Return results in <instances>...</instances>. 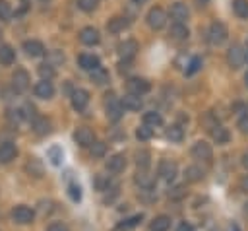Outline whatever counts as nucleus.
<instances>
[{
  "label": "nucleus",
  "mask_w": 248,
  "mask_h": 231,
  "mask_svg": "<svg viewBox=\"0 0 248 231\" xmlns=\"http://www.w3.org/2000/svg\"><path fill=\"white\" fill-rule=\"evenodd\" d=\"M227 25L223 23V21H213L211 25H209V29H207V41L211 43V45H221V43H225V39H227Z\"/></svg>",
  "instance_id": "1"
},
{
  "label": "nucleus",
  "mask_w": 248,
  "mask_h": 231,
  "mask_svg": "<svg viewBox=\"0 0 248 231\" xmlns=\"http://www.w3.org/2000/svg\"><path fill=\"white\" fill-rule=\"evenodd\" d=\"M244 62H246V50H244L240 45H232V47L227 50V64H229L232 70H238Z\"/></svg>",
  "instance_id": "2"
},
{
  "label": "nucleus",
  "mask_w": 248,
  "mask_h": 231,
  "mask_svg": "<svg viewBox=\"0 0 248 231\" xmlns=\"http://www.w3.org/2000/svg\"><path fill=\"white\" fill-rule=\"evenodd\" d=\"M157 175L165 182H172L176 179V175H178V165L174 161H170V159H163L159 163V167H157Z\"/></svg>",
  "instance_id": "3"
},
{
  "label": "nucleus",
  "mask_w": 248,
  "mask_h": 231,
  "mask_svg": "<svg viewBox=\"0 0 248 231\" xmlns=\"http://www.w3.org/2000/svg\"><path fill=\"white\" fill-rule=\"evenodd\" d=\"M33 217H35V212H33L29 206L19 204V206H16V208L12 210V219H14L16 223H19V225H27V223H31Z\"/></svg>",
  "instance_id": "4"
},
{
  "label": "nucleus",
  "mask_w": 248,
  "mask_h": 231,
  "mask_svg": "<svg viewBox=\"0 0 248 231\" xmlns=\"http://www.w3.org/2000/svg\"><path fill=\"white\" fill-rule=\"evenodd\" d=\"M126 87H128V93L138 95V97L145 95V93L151 89L149 82H147V80H143V78H130V80L126 82Z\"/></svg>",
  "instance_id": "5"
},
{
  "label": "nucleus",
  "mask_w": 248,
  "mask_h": 231,
  "mask_svg": "<svg viewBox=\"0 0 248 231\" xmlns=\"http://www.w3.org/2000/svg\"><path fill=\"white\" fill-rule=\"evenodd\" d=\"M107 97H108V99H107V116H108V120L116 122V120L122 116L124 107H122V103H120L118 99H114V95H112V93H108Z\"/></svg>",
  "instance_id": "6"
},
{
  "label": "nucleus",
  "mask_w": 248,
  "mask_h": 231,
  "mask_svg": "<svg viewBox=\"0 0 248 231\" xmlns=\"http://www.w3.org/2000/svg\"><path fill=\"white\" fill-rule=\"evenodd\" d=\"M190 153H192V157H194V159H202V161H209V159H211V155H213V149H211V146H209L207 142H203V140H200V142H196V144L192 146V149H190Z\"/></svg>",
  "instance_id": "7"
},
{
  "label": "nucleus",
  "mask_w": 248,
  "mask_h": 231,
  "mask_svg": "<svg viewBox=\"0 0 248 231\" xmlns=\"http://www.w3.org/2000/svg\"><path fill=\"white\" fill-rule=\"evenodd\" d=\"M147 23L151 29H163L167 23V14L161 8H151L147 12Z\"/></svg>",
  "instance_id": "8"
},
{
  "label": "nucleus",
  "mask_w": 248,
  "mask_h": 231,
  "mask_svg": "<svg viewBox=\"0 0 248 231\" xmlns=\"http://www.w3.org/2000/svg\"><path fill=\"white\" fill-rule=\"evenodd\" d=\"M29 74H27V70H23V68H16V72L12 74V85H14V89L16 91H25L27 87H29Z\"/></svg>",
  "instance_id": "9"
},
{
  "label": "nucleus",
  "mask_w": 248,
  "mask_h": 231,
  "mask_svg": "<svg viewBox=\"0 0 248 231\" xmlns=\"http://www.w3.org/2000/svg\"><path fill=\"white\" fill-rule=\"evenodd\" d=\"M74 140H76L78 146H81V148H89V146L95 142V134H93L91 128L81 126V128H78V130L74 132Z\"/></svg>",
  "instance_id": "10"
},
{
  "label": "nucleus",
  "mask_w": 248,
  "mask_h": 231,
  "mask_svg": "<svg viewBox=\"0 0 248 231\" xmlns=\"http://www.w3.org/2000/svg\"><path fill=\"white\" fill-rule=\"evenodd\" d=\"M136 52H138V43L134 39H126L118 45V56L122 60H132L136 56Z\"/></svg>",
  "instance_id": "11"
},
{
  "label": "nucleus",
  "mask_w": 248,
  "mask_h": 231,
  "mask_svg": "<svg viewBox=\"0 0 248 231\" xmlns=\"http://www.w3.org/2000/svg\"><path fill=\"white\" fill-rule=\"evenodd\" d=\"M72 107L76 109V111H83L85 107H87V103H89V93L85 91V89H74L72 91Z\"/></svg>",
  "instance_id": "12"
},
{
  "label": "nucleus",
  "mask_w": 248,
  "mask_h": 231,
  "mask_svg": "<svg viewBox=\"0 0 248 231\" xmlns=\"http://www.w3.org/2000/svg\"><path fill=\"white\" fill-rule=\"evenodd\" d=\"M33 91H35V95L39 99H50L54 95V85L50 83V80H41V82L35 83V89Z\"/></svg>",
  "instance_id": "13"
},
{
  "label": "nucleus",
  "mask_w": 248,
  "mask_h": 231,
  "mask_svg": "<svg viewBox=\"0 0 248 231\" xmlns=\"http://www.w3.org/2000/svg\"><path fill=\"white\" fill-rule=\"evenodd\" d=\"M23 50L27 56L31 58H37V56H43L45 54V45L41 41H35V39H29L23 43Z\"/></svg>",
  "instance_id": "14"
},
{
  "label": "nucleus",
  "mask_w": 248,
  "mask_h": 231,
  "mask_svg": "<svg viewBox=\"0 0 248 231\" xmlns=\"http://www.w3.org/2000/svg\"><path fill=\"white\" fill-rule=\"evenodd\" d=\"M124 167H126V157H124V153H114V155H110L108 159H107V169L110 171V173H122L124 171Z\"/></svg>",
  "instance_id": "15"
},
{
  "label": "nucleus",
  "mask_w": 248,
  "mask_h": 231,
  "mask_svg": "<svg viewBox=\"0 0 248 231\" xmlns=\"http://www.w3.org/2000/svg\"><path fill=\"white\" fill-rule=\"evenodd\" d=\"M16 155H17V148L12 142L0 144V163H10L12 159H16Z\"/></svg>",
  "instance_id": "16"
},
{
  "label": "nucleus",
  "mask_w": 248,
  "mask_h": 231,
  "mask_svg": "<svg viewBox=\"0 0 248 231\" xmlns=\"http://www.w3.org/2000/svg\"><path fill=\"white\" fill-rule=\"evenodd\" d=\"M170 17H172L176 23H184V21L188 19V8H186V4L174 2V4L170 6Z\"/></svg>",
  "instance_id": "17"
},
{
  "label": "nucleus",
  "mask_w": 248,
  "mask_h": 231,
  "mask_svg": "<svg viewBox=\"0 0 248 231\" xmlns=\"http://www.w3.org/2000/svg\"><path fill=\"white\" fill-rule=\"evenodd\" d=\"M128 25H130V19H128V17L114 16V17H110V19H108L107 29H108V33H120V31H124Z\"/></svg>",
  "instance_id": "18"
},
{
  "label": "nucleus",
  "mask_w": 248,
  "mask_h": 231,
  "mask_svg": "<svg viewBox=\"0 0 248 231\" xmlns=\"http://www.w3.org/2000/svg\"><path fill=\"white\" fill-rule=\"evenodd\" d=\"M99 31L95 29V27H83L81 31H79V41L83 43V45H97L99 43Z\"/></svg>",
  "instance_id": "19"
},
{
  "label": "nucleus",
  "mask_w": 248,
  "mask_h": 231,
  "mask_svg": "<svg viewBox=\"0 0 248 231\" xmlns=\"http://www.w3.org/2000/svg\"><path fill=\"white\" fill-rule=\"evenodd\" d=\"M78 64H79V68L89 70V72H93L95 68L101 66V62H99V58L95 54H79L78 56Z\"/></svg>",
  "instance_id": "20"
},
{
  "label": "nucleus",
  "mask_w": 248,
  "mask_h": 231,
  "mask_svg": "<svg viewBox=\"0 0 248 231\" xmlns=\"http://www.w3.org/2000/svg\"><path fill=\"white\" fill-rule=\"evenodd\" d=\"M203 177H205V171H203L200 165H190V167L184 169V179H186V182H200Z\"/></svg>",
  "instance_id": "21"
},
{
  "label": "nucleus",
  "mask_w": 248,
  "mask_h": 231,
  "mask_svg": "<svg viewBox=\"0 0 248 231\" xmlns=\"http://www.w3.org/2000/svg\"><path fill=\"white\" fill-rule=\"evenodd\" d=\"M141 219H143V215H141V214H136V215H132V217H126V219L118 221L114 229H116V231H130V229H134L136 225H140Z\"/></svg>",
  "instance_id": "22"
},
{
  "label": "nucleus",
  "mask_w": 248,
  "mask_h": 231,
  "mask_svg": "<svg viewBox=\"0 0 248 231\" xmlns=\"http://www.w3.org/2000/svg\"><path fill=\"white\" fill-rule=\"evenodd\" d=\"M120 103H122V107L128 109V111H140V109H141V99H140L138 95H132V93L124 95V97L120 99Z\"/></svg>",
  "instance_id": "23"
},
{
  "label": "nucleus",
  "mask_w": 248,
  "mask_h": 231,
  "mask_svg": "<svg viewBox=\"0 0 248 231\" xmlns=\"http://www.w3.org/2000/svg\"><path fill=\"white\" fill-rule=\"evenodd\" d=\"M169 229H170V217L169 215H157L149 225V231H169Z\"/></svg>",
  "instance_id": "24"
},
{
  "label": "nucleus",
  "mask_w": 248,
  "mask_h": 231,
  "mask_svg": "<svg viewBox=\"0 0 248 231\" xmlns=\"http://www.w3.org/2000/svg\"><path fill=\"white\" fill-rule=\"evenodd\" d=\"M50 120L48 118H45V116H37L35 120H33V130L39 134V136H45V134H48L50 132Z\"/></svg>",
  "instance_id": "25"
},
{
  "label": "nucleus",
  "mask_w": 248,
  "mask_h": 231,
  "mask_svg": "<svg viewBox=\"0 0 248 231\" xmlns=\"http://www.w3.org/2000/svg\"><path fill=\"white\" fill-rule=\"evenodd\" d=\"M16 60V52L10 45H0V64L2 66H10Z\"/></svg>",
  "instance_id": "26"
},
{
  "label": "nucleus",
  "mask_w": 248,
  "mask_h": 231,
  "mask_svg": "<svg viewBox=\"0 0 248 231\" xmlns=\"http://www.w3.org/2000/svg\"><path fill=\"white\" fill-rule=\"evenodd\" d=\"M188 35H190V31H188V27L184 25V23H172L170 25V37L172 39H176V41H182V39H188Z\"/></svg>",
  "instance_id": "27"
},
{
  "label": "nucleus",
  "mask_w": 248,
  "mask_h": 231,
  "mask_svg": "<svg viewBox=\"0 0 248 231\" xmlns=\"http://www.w3.org/2000/svg\"><path fill=\"white\" fill-rule=\"evenodd\" d=\"M211 138L217 142V144H227L229 142V138H231V134H229V130L227 128H223V126H211Z\"/></svg>",
  "instance_id": "28"
},
{
  "label": "nucleus",
  "mask_w": 248,
  "mask_h": 231,
  "mask_svg": "<svg viewBox=\"0 0 248 231\" xmlns=\"http://www.w3.org/2000/svg\"><path fill=\"white\" fill-rule=\"evenodd\" d=\"M165 136H167V140H170V142L178 144V142H182V138H184V130H182V126L172 124V126H169V128H167Z\"/></svg>",
  "instance_id": "29"
},
{
  "label": "nucleus",
  "mask_w": 248,
  "mask_h": 231,
  "mask_svg": "<svg viewBox=\"0 0 248 231\" xmlns=\"http://www.w3.org/2000/svg\"><path fill=\"white\" fill-rule=\"evenodd\" d=\"M136 184H140L141 190H149V188H153V179H151V175L147 171H138Z\"/></svg>",
  "instance_id": "30"
},
{
  "label": "nucleus",
  "mask_w": 248,
  "mask_h": 231,
  "mask_svg": "<svg viewBox=\"0 0 248 231\" xmlns=\"http://www.w3.org/2000/svg\"><path fill=\"white\" fill-rule=\"evenodd\" d=\"M143 124H147V126H151V128L161 126V124H163V116H161L157 111H147V113H143Z\"/></svg>",
  "instance_id": "31"
},
{
  "label": "nucleus",
  "mask_w": 248,
  "mask_h": 231,
  "mask_svg": "<svg viewBox=\"0 0 248 231\" xmlns=\"http://www.w3.org/2000/svg\"><path fill=\"white\" fill-rule=\"evenodd\" d=\"M91 82H95L97 85H103V83H107V82H108V72H107L103 66L95 68V70L91 72Z\"/></svg>",
  "instance_id": "32"
},
{
  "label": "nucleus",
  "mask_w": 248,
  "mask_h": 231,
  "mask_svg": "<svg viewBox=\"0 0 248 231\" xmlns=\"http://www.w3.org/2000/svg\"><path fill=\"white\" fill-rule=\"evenodd\" d=\"M232 10L238 17L248 19V0H234L232 2Z\"/></svg>",
  "instance_id": "33"
},
{
  "label": "nucleus",
  "mask_w": 248,
  "mask_h": 231,
  "mask_svg": "<svg viewBox=\"0 0 248 231\" xmlns=\"http://www.w3.org/2000/svg\"><path fill=\"white\" fill-rule=\"evenodd\" d=\"M136 138H138V140H141V142L151 140V138H153V128H151V126H147V124L138 126V130H136Z\"/></svg>",
  "instance_id": "34"
},
{
  "label": "nucleus",
  "mask_w": 248,
  "mask_h": 231,
  "mask_svg": "<svg viewBox=\"0 0 248 231\" xmlns=\"http://www.w3.org/2000/svg\"><path fill=\"white\" fill-rule=\"evenodd\" d=\"M136 165H138V171H147V167H149V151H145V149L138 151Z\"/></svg>",
  "instance_id": "35"
},
{
  "label": "nucleus",
  "mask_w": 248,
  "mask_h": 231,
  "mask_svg": "<svg viewBox=\"0 0 248 231\" xmlns=\"http://www.w3.org/2000/svg\"><path fill=\"white\" fill-rule=\"evenodd\" d=\"M89 148H91V155H93V157H103V155L107 153V144H105V142H97V140H95Z\"/></svg>",
  "instance_id": "36"
},
{
  "label": "nucleus",
  "mask_w": 248,
  "mask_h": 231,
  "mask_svg": "<svg viewBox=\"0 0 248 231\" xmlns=\"http://www.w3.org/2000/svg\"><path fill=\"white\" fill-rule=\"evenodd\" d=\"M46 153H48V159H50L52 165H60V163H62V149H60L58 146H52Z\"/></svg>",
  "instance_id": "37"
},
{
  "label": "nucleus",
  "mask_w": 248,
  "mask_h": 231,
  "mask_svg": "<svg viewBox=\"0 0 248 231\" xmlns=\"http://www.w3.org/2000/svg\"><path fill=\"white\" fill-rule=\"evenodd\" d=\"M68 196L74 200V202H79L81 200V186L78 182H70L68 184Z\"/></svg>",
  "instance_id": "38"
},
{
  "label": "nucleus",
  "mask_w": 248,
  "mask_h": 231,
  "mask_svg": "<svg viewBox=\"0 0 248 231\" xmlns=\"http://www.w3.org/2000/svg\"><path fill=\"white\" fill-rule=\"evenodd\" d=\"M37 72H39V76L43 78V80H50L52 76H54V68L50 66V64H39V68H37Z\"/></svg>",
  "instance_id": "39"
},
{
  "label": "nucleus",
  "mask_w": 248,
  "mask_h": 231,
  "mask_svg": "<svg viewBox=\"0 0 248 231\" xmlns=\"http://www.w3.org/2000/svg\"><path fill=\"white\" fill-rule=\"evenodd\" d=\"M184 196H186V186H184V184H176L174 188L169 190V198H170V200H180V198H184Z\"/></svg>",
  "instance_id": "40"
},
{
  "label": "nucleus",
  "mask_w": 248,
  "mask_h": 231,
  "mask_svg": "<svg viewBox=\"0 0 248 231\" xmlns=\"http://www.w3.org/2000/svg\"><path fill=\"white\" fill-rule=\"evenodd\" d=\"M12 17V6L8 0H0V19L2 21H8Z\"/></svg>",
  "instance_id": "41"
},
{
  "label": "nucleus",
  "mask_w": 248,
  "mask_h": 231,
  "mask_svg": "<svg viewBox=\"0 0 248 231\" xmlns=\"http://www.w3.org/2000/svg\"><path fill=\"white\" fill-rule=\"evenodd\" d=\"M99 0H78V8L83 10V12H93L97 8Z\"/></svg>",
  "instance_id": "42"
},
{
  "label": "nucleus",
  "mask_w": 248,
  "mask_h": 231,
  "mask_svg": "<svg viewBox=\"0 0 248 231\" xmlns=\"http://www.w3.org/2000/svg\"><path fill=\"white\" fill-rule=\"evenodd\" d=\"M8 118H10L12 122H19V120H23L25 116H23V111H21V109H10V111H8Z\"/></svg>",
  "instance_id": "43"
},
{
  "label": "nucleus",
  "mask_w": 248,
  "mask_h": 231,
  "mask_svg": "<svg viewBox=\"0 0 248 231\" xmlns=\"http://www.w3.org/2000/svg\"><path fill=\"white\" fill-rule=\"evenodd\" d=\"M27 169H29V173L35 175V177H41V175H43V169H41V165H39L37 159H31L29 165H27Z\"/></svg>",
  "instance_id": "44"
},
{
  "label": "nucleus",
  "mask_w": 248,
  "mask_h": 231,
  "mask_svg": "<svg viewBox=\"0 0 248 231\" xmlns=\"http://www.w3.org/2000/svg\"><path fill=\"white\" fill-rule=\"evenodd\" d=\"M46 231H70V229H68V225L62 223V221H52V223H48Z\"/></svg>",
  "instance_id": "45"
},
{
  "label": "nucleus",
  "mask_w": 248,
  "mask_h": 231,
  "mask_svg": "<svg viewBox=\"0 0 248 231\" xmlns=\"http://www.w3.org/2000/svg\"><path fill=\"white\" fill-rule=\"evenodd\" d=\"M238 130L242 132V134H248V115H242L240 118H238Z\"/></svg>",
  "instance_id": "46"
},
{
  "label": "nucleus",
  "mask_w": 248,
  "mask_h": 231,
  "mask_svg": "<svg viewBox=\"0 0 248 231\" xmlns=\"http://www.w3.org/2000/svg\"><path fill=\"white\" fill-rule=\"evenodd\" d=\"M200 66H202V60L196 56V58H192V62H190V68L186 70V74H194L196 70H200Z\"/></svg>",
  "instance_id": "47"
},
{
  "label": "nucleus",
  "mask_w": 248,
  "mask_h": 231,
  "mask_svg": "<svg viewBox=\"0 0 248 231\" xmlns=\"http://www.w3.org/2000/svg\"><path fill=\"white\" fill-rule=\"evenodd\" d=\"M41 212L43 214H50L52 212V202L48 200V202H41Z\"/></svg>",
  "instance_id": "48"
},
{
  "label": "nucleus",
  "mask_w": 248,
  "mask_h": 231,
  "mask_svg": "<svg viewBox=\"0 0 248 231\" xmlns=\"http://www.w3.org/2000/svg\"><path fill=\"white\" fill-rule=\"evenodd\" d=\"M176 231H194V225L184 221V223H180V225H178V229H176Z\"/></svg>",
  "instance_id": "49"
},
{
  "label": "nucleus",
  "mask_w": 248,
  "mask_h": 231,
  "mask_svg": "<svg viewBox=\"0 0 248 231\" xmlns=\"http://www.w3.org/2000/svg\"><path fill=\"white\" fill-rule=\"evenodd\" d=\"M240 188H242L244 192H248V175H244V177L240 179Z\"/></svg>",
  "instance_id": "50"
},
{
  "label": "nucleus",
  "mask_w": 248,
  "mask_h": 231,
  "mask_svg": "<svg viewBox=\"0 0 248 231\" xmlns=\"http://www.w3.org/2000/svg\"><path fill=\"white\" fill-rule=\"evenodd\" d=\"M240 161H242V165H244V167L248 169V149H246V151L242 153V159H240Z\"/></svg>",
  "instance_id": "51"
},
{
  "label": "nucleus",
  "mask_w": 248,
  "mask_h": 231,
  "mask_svg": "<svg viewBox=\"0 0 248 231\" xmlns=\"http://www.w3.org/2000/svg\"><path fill=\"white\" fill-rule=\"evenodd\" d=\"M132 4H136V6H141V4H147V0H132Z\"/></svg>",
  "instance_id": "52"
},
{
  "label": "nucleus",
  "mask_w": 248,
  "mask_h": 231,
  "mask_svg": "<svg viewBox=\"0 0 248 231\" xmlns=\"http://www.w3.org/2000/svg\"><path fill=\"white\" fill-rule=\"evenodd\" d=\"M244 215H248V204H244Z\"/></svg>",
  "instance_id": "53"
},
{
  "label": "nucleus",
  "mask_w": 248,
  "mask_h": 231,
  "mask_svg": "<svg viewBox=\"0 0 248 231\" xmlns=\"http://www.w3.org/2000/svg\"><path fill=\"white\" fill-rule=\"evenodd\" d=\"M244 82H246V87H248V72H246V76H244Z\"/></svg>",
  "instance_id": "54"
},
{
  "label": "nucleus",
  "mask_w": 248,
  "mask_h": 231,
  "mask_svg": "<svg viewBox=\"0 0 248 231\" xmlns=\"http://www.w3.org/2000/svg\"><path fill=\"white\" fill-rule=\"evenodd\" d=\"M207 2H209V0H200V4H207Z\"/></svg>",
  "instance_id": "55"
},
{
  "label": "nucleus",
  "mask_w": 248,
  "mask_h": 231,
  "mask_svg": "<svg viewBox=\"0 0 248 231\" xmlns=\"http://www.w3.org/2000/svg\"><path fill=\"white\" fill-rule=\"evenodd\" d=\"M232 231H238V227H236V225H232Z\"/></svg>",
  "instance_id": "56"
},
{
  "label": "nucleus",
  "mask_w": 248,
  "mask_h": 231,
  "mask_svg": "<svg viewBox=\"0 0 248 231\" xmlns=\"http://www.w3.org/2000/svg\"><path fill=\"white\" fill-rule=\"evenodd\" d=\"M0 37H2V33H0Z\"/></svg>",
  "instance_id": "57"
}]
</instances>
